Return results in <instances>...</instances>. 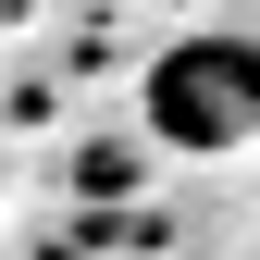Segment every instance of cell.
Here are the masks:
<instances>
[{"label": "cell", "mask_w": 260, "mask_h": 260, "mask_svg": "<svg viewBox=\"0 0 260 260\" xmlns=\"http://www.w3.org/2000/svg\"><path fill=\"white\" fill-rule=\"evenodd\" d=\"M149 137L161 149H248L260 137V38L236 25H199V38H174L149 62Z\"/></svg>", "instance_id": "cell-1"}]
</instances>
